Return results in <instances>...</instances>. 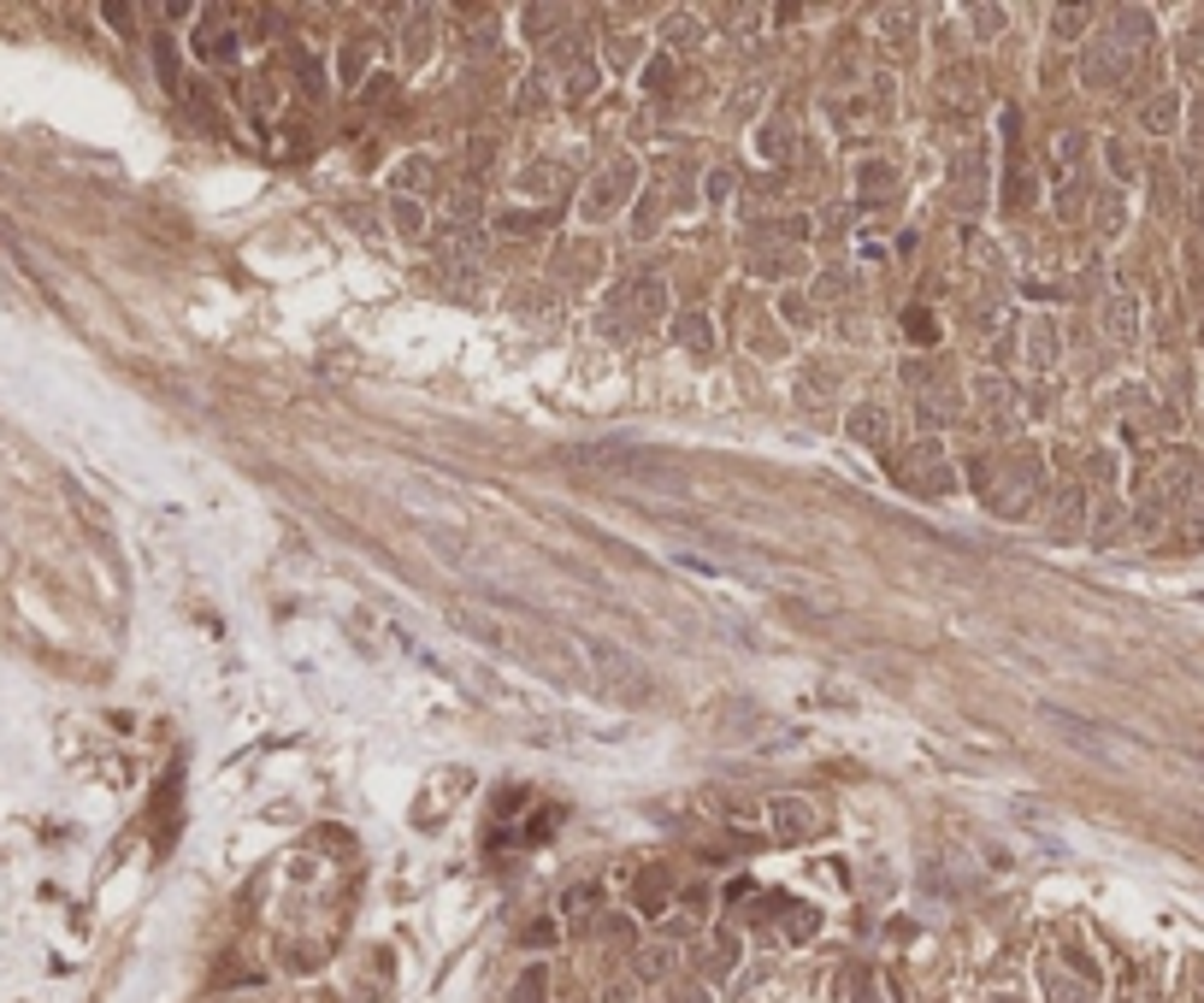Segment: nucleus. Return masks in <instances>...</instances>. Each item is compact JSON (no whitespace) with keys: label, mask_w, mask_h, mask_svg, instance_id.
<instances>
[{"label":"nucleus","mask_w":1204,"mask_h":1003,"mask_svg":"<svg viewBox=\"0 0 1204 1003\" xmlns=\"http://www.w3.org/2000/svg\"><path fill=\"white\" fill-rule=\"evenodd\" d=\"M1051 148H1057V166H1063V171H1075V166H1081V154L1093 148V136H1086V130H1057V142H1051Z\"/></svg>","instance_id":"c85d7f7f"},{"label":"nucleus","mask_w":1204,"mask_h":1003,"mask_svg":"<svg viewBox=\"0 0 1204 1003\" xmlns=\"http://www.w3.org/2000/svg\"><path fill=\"white\" fill-rule=\"evenodd\" d=\"M779 313H786L791 325H809V301L803 296H786V301H779Z\"/></svg>","instance_id":"de8ad7c7"},{"label":"nucleus","mask_w":1204,"mask_h":1003,"mask_svg":"<svg viewBox=\"0 0 1204 1003\" xmlns=\"http://www.w3.org/2000/svg\"><path fill=\"white\" fill-rule=\"evenodd\" d=\"M1086 473L1098 478V485H1116V455L1110 449H1093V461H1086Z\"/></svg>","instance_id":"ea45409f"},{"label":"nucleus","mask_w":1204,"mask_h":1003,"mask_svg":"<svg viewBox=\"0 0 1204 1003\" xmlns=\"http://www.w3.org/2000/svg\"><path fill=\"white\" fill-rule=\"evenodd\" d=\"M632 183H637V166H632V159H615V166L585 189V219H608V213H620V201L632 195Z\"/></svg>","instance_id":"6e6552de"},{"label":"nucleus","mask_w":1204,"mask_h":1003,"mask_svg":"<svg viewBox=\"0 0 1204 1003\" xmlns=\"http://www.w3.org/2000/svg\"><path fill=\"white\" fill-rule=\"evenodd\" d=\"M892 473H897V485H909L916 497H951L956 490V473H951V461H945L939 443H916L909 455L892 461Z\"/></svg>","instance_id":"20e7f679"},{"label":"nucleus","mask_w":1204,"mask_h":1003,"mask_svg":"<svg viewBox=\"0 0 1204 1003\" xmlns=\"http://www.w3.org/2000/svg\"><path fill=\"white\" fill-rule=\"evenodd\" d=\"M968 24H975V36H980V41H992V36H998V24H1004V12H998V7H975V12H968Z\"/></svg>","instance_id":"c9c22d12"},{"label":"nucleus","mask_w":1204,"mask_h":1003,"mask_svg":"<svg viewBox=\"0 0 1204 1003\" xmlns=\"http://www.w3.org/2000/svg\"><path fill=\"white\" fill-rule=\"evenodd\" d=\"M1098 325H1105V337H1110V343H1122V348H1128V343L1140 337V301L1128 296V289H1122V296H1105V308H1098Z\"/></svg>","instance_id":"9b49d317"},{"label":"nucleus","mask_w":1204,"mask_h":1003,"mask_svg":"<svg viewBox=\"0 0 1204 1003\" xmlns=\"http://www.w3.org/2000/svg\"><path fill=\"white\" fill-rule=\"evenodd\" d=\"M767 821L779 826V838H815V809L803 797H774L767 803Z\"/></svg>","instance_id":"4468645a"},{"label":"nucleus","mask_w":1204,"mask_h":1003,"mask_svg":"<svg viewBox=\"0 0 1204 1003\" xmlns=\"http://www.w3.org/2000/svg\"><path fill=\"white\" fill-rule=\"evenodd\" d=\"M597 89V65H579V71H568V95L579 100V95H591Z\"/></svg>","instance_id":"79ce46f5"},{"label":"nucleus","mask_w":1204,"mask_h":1003,"mask_svg":"<svg viewBox=\"0 0 1204 1003\" xmlns=\"http://www.w3.org/2000/svg\"><path fill=\"white\" fill-rule=\"evenodd\" d=\"M1134 71V53H1122L1110 36H1098L1093 48H1086V60H1081V77H1086V89H1116V83Z\"/></svg>","instance_id":"1a4fd4ad"},{"label":"nucleus","mask_w":1204,"mask_h":1003,"mask_svg":"<svg viewBox=\"0 0 1204 1003\" xmlns=\"http://www.w3.org/2000/svg\"><path fill=\"white\" fill-rule=\"evenodd\" d=\"M230 48H237L230 19H225V12H207V19H201V31H195V53H201V60H230Z\"/></svg>","instance_id":"6ab92c4d"},{"label":"nucleus","mask_w":1204,"mask_h":1003,"mask_svg":"<svg viewBox=\"0 0 1204 1003\" xmlns=\"http://www.w3.org/2000/svg\"><path fill=\"white\" fill-rule=\"evenodd\" d=\"M431 183V159H402L396 166V189H426Z\"/></svg>","instance_id":"f704fd0d"},{"label":"nucleus","mask_w":1204,"mask_h":1003,"mask_svg":"<svg viewBox=\"0 0 1204 1003\" xmlns=\"http://www.w3.org/2000/svg\"><path fill=\"white\" fill-rule=\"evenodd\" d=\"M939 100H945L951 112H975L980 107V77L968 65H951L945 77H939Z\"/></svg>","instance_id":"f3484780"},{"label":"nucleus","mask_w":1204,"mask_h":1003,"mask_svg":"<svg viewBox=\"0 0 1204 1003\" xmlns=\"http://www.w3.org/2000/svg\"><path fill=\"white\" fill-rule=\"evenodd\" d=\"M591 461H597L603 473H627L637 478V485H661V490H679L686 478H679L673 467H661L656 455H620V449H591Z\"/></svg>","instance_id":"0eeeda50"},{"label":"nucleus","mask_w":1204,"mask_h":1003,"mask_svg":"<svg viewBox=\"0 0 1204 1003\" xmlns=\"http://www.w3.org/2000/svg\"><path fill=\"white\" fill-rule=\"evenodd\" d=\"M975 402H980V414H1010V384L998 372H986L975 384Z\"/></svg>","instance_id":"cd10ccee"},{"label":"nucleus","mask_w":1204,"mask_h":1003,"mask_svg":"<svg viewBox=\"0 0 1204 1003\" xmlns=\"http://www.w3.org/2000/svg\"><path fill=\"white\" fill-rule=\"evenodd\" d=\"M951 201H956L963 213H980V201H986V154H963V159H956Z\"/></svg>","instance_id":"f8f14e48"},{"label":"nucleus","mask_w":1204,"mask_h":1003,"mask_svg":"<svg viewBox=\"0 0 1204 1003\" xmlns=\"http://www.w3.org/2000/svg\"><path fill=\"white\" fill-rule=\"evenodd\" d=\"M909 337H916V343H933V337H939V325H933L927 313H909Z\"/></svg>","instance_id":"49530a36"},{"label":"nucleus","mask_w":1204,"mask_h":1003,"mask_svg":"<svg viewBox=\"0 0 1204 1003\" xmlns=\"http://www.w3.org/2000/svg\"><path fill=\"white\" fill-rule=\"evenodd\" d=\"M1128 526V508L1122 497H1098V514H1093V544H1110L1116 532Z\"/></svg>","instance_id":"393cba45"},{"label":"nucleus","mask_w":1204,"mask_h":1003,"mask_svg":"<svg viewBox=\"0 0 1204 1003\" xmlns=\"http://www.w3.org/2000/svg\"><path fill=\"white\" fill-rule=\"evenodd\" d=\"M916 12H904V7H892V12H880V41H892V53H909L916 48Z\"/></svg>","instance_id":"5701e85b"},{"label":"nucleus","mask_w":1204,"mask_h":1003,"mask_svg":"<svg viewBox=\"0 0 1204 1003\" xmlns=\"http://www.w3.org/2000/svg\"><path fill=\"white\" fill-rule=\"evenodd\" d=\"M1051 532L1057 537H1081L1086 532V490L1081 485H1063L1051 502Z\"/></svg>","instance_id":"2eb2a0df"},{"label":"nucleus","mask_w":1204,"mask_h":1003,"mask_svg":"<svg viewBox=\"0 0 1204 1003\" xmlns=\"http://www.w3.org/2000/svg\"><path fill=\"white\" fill-rule=\"evenodd\" d=\"M644 83H649V89H667V83H673V65H667V60H656V65L644 71Z\"/></svg>","instance_id":"3c124183"},{"label":"nucleus","mask_w":1204,"mask_h":1003,"mask_svg":"<svg viewBox=\"0 0 1204 1003\" xmlns=\"http://www.w3.org/2000/svg\"><path fill=\"white\" fill-rule=\"evenodd\" d=\"M656 225H661V195H644L637 201V237H649Z\"/></svg>","instance_id":"4c0bfd02"},{"label":"nucleus","mask_w":1204,"mask_h":1003,"mask_svg":"<svg viewBox=\"0 0 1204 1003\" xmlns=\"http://www.w3.org/2000/svg\"><path fill=\"white\" fill-rule=\"evenodd\" d=\"M608 313H632L637 325H656V319L667 313V284L661 278H627L615 289V296H608Z\"/></svg>","instance_id":"423d86ee"},{"label":"nucleus","mask_w":1204,"mask_h":1003,"mask_svg":"<svg viewBox=\"0 0 1204 1003\" xmlns=\"http://www.w3.org/2000/svg\"><path fill=\"white\" fill-rule=\"evenodd\" d=\"M1199 348H1204V319H1199Z\"/></svg>","instance_id":"603ef678"},{"label":"nucleus","mask_w":1204,"mask_h":1003,"mask_svg":"<svg viewBox=\"0 0 1204 1003\" xmlns=\"http://www.w3.org/2000/svg\"><path fill=\"white\" fill-rule=\"evenodd\" d=\"M426 53H431V36H426V24H419V31H408V60L419 65Z\"/></svg>","instance_id":"09e8293b"},{"label":"nucleus","mask_w":1204,"mask_h":1003,"mask_svg":"<svg viewBox=\"0 0 1204 1003\" xmlns=\"http://www.w3.org/2000/svg\"><path fill=\"white\" fill-rule=\"evenodd\" d=\"M597 897H603V885H579V892H568V897H561V909H568V915H579V909H591V904H597Z\"/></svg>","instance_id":"a19ab883"},{"label":"nucleus","mask_w":1204,"mask_h":1003,"mask_svg":"<svg viewBox=\"0 0 1204 1003\" xmlns=\"http://www.w3.org/2000/svg\"><path fill=\"white\" fill-rule=\"evenodd\" d=\"M1086 207H1093V195H1086V183H1081V178H1069L1063 189H1057V213H1063V219H1081Z\"/></svg>","instance_id":"7c9ffc66"},{"label":"nucleus","mask_w":1204,"mask_h":1003,"mask_svg":"<svg viewBox=\"0 0 1204 1003\" xmlns=\"http://www.w3.org/2000/svg\"><path fill=\"white\" fill-rule=\"evenodd\" d=\"M538 998H544V974H538V968H532V974H526V980H520V992H514V1003H538Z\"/></svg>","instance_id":"c03bdc74"},{"label":"nucleus","mask_w":1204,"mask_h":1003,"mask_svg":"<svg viewBox=\"0 0 1204 1003\" xmlns=\"http://www.w3.org/2000/svg\"><path fill=\"white\" fill-rule=\"evenodd\" d=\"M845 431L856 443H880V449H886V414H880V408H856L845 419Z\"/></svg>","instance_id":"a878e982"},{"label":"nucleus","mask_w":1204,"mask_h":1003,"mask_svg":"<svg viewBox=\"0 0 1204 1003\" xmlns=\"http://www.w3.org/2000/svg\"><path fill=\"white\" fill-rule=\"evenodd\" d=\"M396 225L408 230V237H419V225H426V213H419V201H408V195H396Z\"/></svg>","instance_id":"e433bc0d"},{"label":"nucleus","mask_w":1204,"mask_h":1003,"mask_svg":"<svg viewBox=\"0 0 1204 1003\" xmlns=\"http://www.w3.org/2000/svg\"><path fill=\"white\" fill-rule=\"evenodd\" d=\"M296 71H301V83H308L313 95L325 89V65H319V60H308V53H296Z\"/></svg>","instance_id":"37998d69"},{"label":"nucleus","mask_w":1204,"mask_h":1003,"mask_svg":"<svg viewBox=\"0 0 1204 1003\" xmlns=\"http://www.w3.org/2000/svg\"><path fill=\"white\" fill-rule=\"evenodd\" d=\"M1022 355H1027V367H1034V372H1051V367H1057V319H1051V313H1034V319H1027Z\"/></svg>","instance_id":"ddd939ff"},{"label":"nucleus","mask_w":1204,"mask_h":1003,"mask_svg":"<svg viewBox=\"0 0 1204 1003\" xmlns=\"http://www.w3.org/2000/svg\"><path fill=\"white\" fill-rule=\"evenodd\" d=\"M673 331H679V343L698 348V355H708V348H715V325H708V313H703V308H686Z\"/></svg>","instance_id":"4be33fe9"},{"label":"nucleus","mask_w":1204,"mask_h":1003,"mask_svg":"<svg viewBox=\"0 0 1204 1003\" xmlns=\"http://www.w3.org/2000/svg\"><path fill=\"white\" fill-rule=\"evenodd\" d=\"M1175 60H1181L1187 71L1204 65V12H1187V24L1175 31Z\"/></svg>","instance_id":"412c9836"},{"label":"nucleus","mask_w":1204,"mask_h":1003,"mask_svg":"<svg viewBox=\"0 0 1204 1003\" xmlns=\"http://www.w3.org/2000/svg\"><path fill=\"white\" fill-rule=\"evenodd\" d=\"M691 36H703V24H691V19H673V24H667V41H691Z\"/></svg>","instance_id":"8fccbe9b"},{"label":"nucleus","mask_w":1204,"mask_h":1003,"mask_svg":"<svg viewBox=\"0 0 1204 1003\" xmlns=\"http://www.w3.org/2000/svg\"><path fill=\"white\" fill-rule=\"evenodd\" d=\"M1051 24H1057V31H1051L1057 41H1075V36H1086L1093 12H1086V7H1057V12H1051Z\"/></svg>","instance_id":"c756f323"},{"label":"nucleus","mask_w":1204,"mask_h":1003,"mask_svg":"<svg viewBox=\"0 0 1204 1003\" xmlns=\"http://www.w3.org/2000/svg\"><path fill=\"white\" fill-rule=\"evenodd\" d=\"M1110 24H1116L1110 41H1116L1122 53H1134L1140 41H1152V24H1157V19H1152L1145 7H1116V12H1110Z\"/></svg>","instance_id":"dca6fc26"},{"label":"nucleus","mask_w":1204,"mask_h":1003,"mask_svg":"<svg viewBox=\"0 0 1204 1003\" xmlns=\"http://www.w3.org/2000/svg\"><path fill=\"white\" fill-rule=\"evenodd\" d=\"M561 260H568V272H573V278H585V272H591V260H597V254H591V249H561Z\"/></svg>","instance_id":"a18cd8bd"},{"label":"nucleus","mask_w":1204,"mask_h":1003,"mask_svg":"<svg viewBox=\"0 0 1204 1003\" xmlns=\"http://www.w3.org/2000/svg\"><path fill=\"white\" fill-rule=\"evenodd\" d=\"M1187 142H1193V154H1204V95H1193V107H1187Z\"/></svg>","instance_id":"58836bf2"},{"label":"nucleus","mask_w":1204,"mask_h":1003,"mask_svg":"<svg viewBox=\"0 0 1204 1003\" xmlns=\"http://www.w3.org/2000/svg\"><path fill=\"white\" fill-rule=\"evenodd\" d=\"M579 53H585V36H561L556 48H549V71H579Z\"/></svg>","instance_id":"473e14b6"},{"label":"nucleus","mask_w":1204,"mask_h":1003,"mask_svg":"<svg viewBox=\"0 0 1204 1003\" xmlns=\"http://www.w3.org/2000/svg\"><path fill=\"white\" fill-rule=\"evenodd\" d=\"M803 272V254L797 249H756L750 254V278H797Z\"/></svg>","instance_id":"aec40b11"},{"label":"nucleus","mask_w":1204,"mask_h":1003,"mask_svg":"<svg viewBox=\"0 0 1204 1003\" xmlns=\"http://www.w3.org/2000/svg\"><path fill=\"white\" fill-rule=\"evenodd\" d=\"M1181 119H1187V95L1181 89H1152V95H1145V107H1140V130H1145V136H1175Z\"/></svg>","instance_id":"9d476101"},{"label":"nucleus","mask_w":1204,"mask_h":1003,"mask_svg":"<svg viewBox=\"0 0 1204 1003\" xmlns=\"http://www.w3.org/2000/svg\"><path fill=\"white\" fill-rule=\"evenodd\" d=\"M661 897H667V868H649L644 885H637V904H644V909H661Z\"/></svg>","instance_id":"72a5a7b5"},{"label":"nucleus","mask_w":1204,"mask_h":1003,"mask_svg":"<svg viewBox=\"0 0 1204 1003\" xmlns=\"http://www.w3.org/2000/svg\"><path fill=\"white\" fill-rule=\"evenodd\" d=\"M1086 219H1093L1098 237H1122V230H1128V201H1122V189H1098L1093 207H1086Z\"/></svg>","instance_id":"a211bd4d"},{"label":"nucleus","mask_w":1204,"mask_h":1003,"mask_svg":"<svg viewBox=\"0 0 1204 1003\" xmlns=\"http://www.w3.org/2000/svg\"><path fill=\"white\" fill-rule=\"evenodd\" d=\"M880 100L892 107V83H874V89H838L826 95V119H833V130H874L880 124Z\"/></svg>","instance_id":"39448f33"},{"label":"nucleus","mask_w":1204,"mask_h":1003,"mask_svg":"<svg viewBox=\"0 0 1204 1003\" xmlns=\"http://www.w3.org/2000/svg\"><path fill=\"white\" fill-rule=\"evenodd\" d=\"M1152 490H1157V497H1164L1169 508L1199 502V497H1204V455H1199V449H1187V443L1164 449V461H1157Z\"/></svg>","instance_id":"7ed1b4c3"},{"label":"nucleus","mask_w":1204,"mask_h":1003,"mask_svg":"<svg viewBox=\"0 0 1204 1003\" xmlns=\"http://www.w3.org/2000/svg\"><path fill=\"white\" fill-rule=\"evenodd\" d=\"M1105 159H1110L1116 183H1134V178H1140V159H1134V148H1128V142H1105Z\"/></svg>","instance_id":"2f4dec72"},{"label":"nucleus","mask_w":1204,"mask_h":1003,"mask_svg":"<svg viewBox=\"0 0 1204 1003\" xmlns=\"http://www.w3.org/2000/svg\"><path fill=\"white\" fill-rule=\"evenodd\" d=\"M956 414H963V408H956L951 384H939V390H927V396H921V426H951Z\"/></svg>","instance_id":"b1692460"},{"label":"nucleus","mask_w":1204,"mask_h":1003,"mask_svg":"<svg viewBox=\"0 0 1204 1003\" xmlns=\"http://www.w3.org/2000/svg\"><path fill=\"white\" fill-rule=\"evenodd\" d=\"M856 183H862V195H880V189L892 195L897 166H892V159H868V166H856Z\"/></svg>","instance_id":"bb28decb"},{"label":"nucleus","mask_w":1204,"mask_h":1003,"mask_svg":"<svg viewBox=\"0 0 1204 1003\" xmlns=\"http://www.w3.org/2000/svg\"><path fill=\"white\" fill-rule=\"evenodd\" d=\"M975 490L986 497V508L1004 520H1022L1027 508L1039 502L1046 490V467H1039V449H1004V455H986L975 461Z\"/></svg>","instance_id":"f257e3e1"},{"label":"nucleus","mask_w":1204,"mask_h":1003,"mask_svg":"<svg viewBox=\"0 0 1204 1003\" xmlns=\"http://www.w3.org/2000/svg\"><path fill=\"white\" fill-rule=\"evenodd\" d=\"M591 673H597V691L620 708H649L656 703V679L649 667L620 644H591Z\"/></svg>","instance_id":"f03ea898"}]
</instances>
